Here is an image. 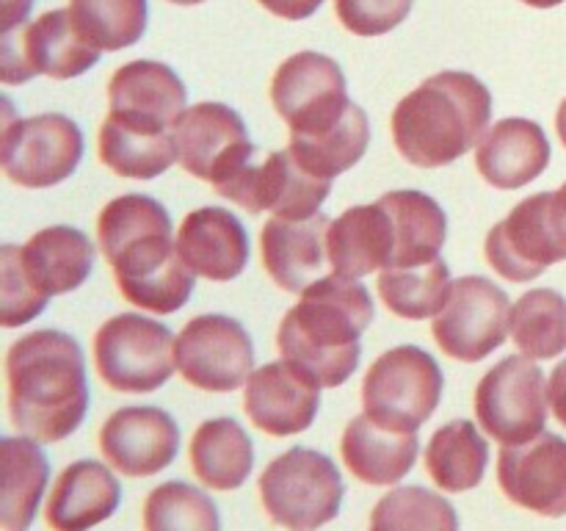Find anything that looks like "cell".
I'll list each match as a JSON object with an SVG mask.
<instances>
[{
    "instance_id": "obj_1",
    "label": "cell",
    "mask_w": 566,
    "mask_h": 531,
    "mask_svg": "<svg viewBox=\"0 0 566 531\" xmlns=\"http://www.w3.org/2000/svg\"><path fill=\"white\" fill-rule=\"evenodd\" d=\"M105 260L119 293L138 310L169 315L191 299L193 271L171 238L169 210L147 194L111 199L97 219Z\"/></svg>"
},
{
    "instance_id": "obj_2",
    "label": "cell",
    "mask_w": 566,
    "mask_h": 531,
    "mask_svg": "<svg viewBox=\"0 0 566 531\" xmlns=\"http://www.w3.org/2000/svg\"><path fill=\"white\" fill-rule=\"evenodd\" d=\"M11 424L36 442H59L88 413L86 360L81 343L59 330H36L6 354Z\"/></svg>"
},
{
    "instance_id": "obj_3",
    "label": "cell",
    "mask_w": 566,
    "mask_h": 531,
    "mask_svg": "<svg viewBox=\"0 0 566 531\" xmlns=\"http://www.w3.org/2000/svg\"><path fill=\"white\" fill-rule=\"evenodd\" d=\"M374 321V299L359 280L326 274L302 293L282 319L276 343L282 360L307 371L321 387L346 385L357 371L359 337Z\"/></svg>"
},
{
    "instance_id": "obj_4",
    "label": "cell",
    "mask_w": 566,
    "mask_h": 531,
    "mask_svg": "<svg viewBox=\"0 0 566 531\" xmlns=\"http://www.w3.org/2000/svg\"><path fill=\"white\" fill-rule=\"evenodd\" d=\"M492 94L470 72H440L392 111V142L409 164L440 169L490 133Z\"/></svg>"
},
{
    "instance_id": "obj_5",
    "label": "cell",
    "mask_w": 566,
    "mask_h": 531,
    "mask_svg": "<svg viewBox=\"0 0 566 531\" xmlns=\"http://www.w3.org/2000/svg\"><path fill=\"white\" fill-rule=\"evenodd\" d=\"M260 501L285 531H318L340 514L343 476L326 454L296 446L260 476Z\"/></svg>"
},
{
    "instance_id": "obj_6",
    "label": "cell",
    "mask_w": 566,
    "mask_h": 531,
    "mask_svg": "<svg viewBox=\"0 0 566 531\" xmlns=\"http://www.w3.org/2000/svg\"><path fill=\"white\" fill-rule=\"evenodd\" d=\"M442 371L420 346H398L381 354L363 382L365 413L379 424L418 431L442 398Z\"/></svg>"
},
{
    "instance_id": "obj_7",
    "label": "cell",
    "mask_w": 566,
    "mask_h": 531,
    "mask_svg": "<svg viewBox=\"0 0 566 531\" xmlns=\"http://www.w3.org/2000/svg\"><path fill=\"white\" fill-rule=\"evenodd\" d=\"M94 363L111 391L153 393L175 371V337L166 324L138 313H119L94 335Z\"/></svg>"
},
{
    "instance_id": "obj_8",
    "label": "cell",
    "mask_w": 566,
    "mask_h": 531,
    "mask_svg": "<svg viewBox=\"0 0 566 531\" xmlns=\"http://www.w3.org/2000/svg\"><path fill=\"white\" fill-rule=\"evenodd\" d=\"M271 103L291 127V138H313L332 131L354 105L337 61L313 50L282 61L271 81Z\"/></svg>"
},
{
    "instance_id": "obj_9",
    "label": "cell",
    "mask_w": 566,
    "mask_h": 531,
    "mask_svg": "<svg viewBox=\"0 0 566 531\" xmlns=\"http://www.w3.org/2000/svg\"><path fill=\"white\" fill-rule=\"evenodd\" d=\"M329 191L332 180L304 169L291 149L263 153L258 147L224 183L216 186L219 197L232 199L249 214L271 210L274 216H287V219L318 214Z\"/></svg>"
},
{
    "instance_id": "obj_10",
    "label": "cell",
    "mask_w": 566,
    "mask_h": 531,
    "mask_svg": "<svg viewBox=\"0 0 566 531\" xmlns=\"http://www.w3.org/2000/svg\"><path fill=\"white\" fill-rule=\"evenodd\" d=\"M0 53H3L0 77L6 86H14L36 75L55 77V81L83 75L97 64L103 50L83 39L70 9H53L28 25L22 22L11 31H3Z\"/></svg>"
},
{
    "instance_id": "obj_11",
    "label": "cell",
    "mask_w": 566,
    "mask_h": 531,
    "mask_svg": "<svg viewBox=\"0 0 566 531\" xmlns=\"http://www.w3.org/2000/svg\"><path fill=\"white\" fill-rule=\"evenodd\" d=\"M475 415L501 446H523L545 431V374L531 357H506L475 387Z\"/></svg>"
},
{
    "instance_id": "obj_12",
    "label": "cell",
    "mask_w": 566,
    "mask_h": 531,
    "mask_svg": "<svg viewBox=\"0 0 566 531\" xmlns=\"http://www.w3.org/2000/svg\"><path fill=\"white\" fill-rule=\"evenodd\" d=\"M512 330V302L486 277L470 274L453 282L451 299L434 315V341L448 357L479 363L501 348Z\"/></svg>"
},
{
    "instance_id": "obj_13",
    "label": "cell",
    "mask_w": 566,
    "mask_h": 531,
    "mask_svg": "<svg viewBox=\"0 0 566 531\" xmlns=\"http://www.w3.org/2000/svg\"><path fill=\"white\" fill-rule=\"evenodd\" d=\"M175 363L188 385L205 393H232L254 371L252 337L230 315H197L177 335Z\"/></svg>"
},
{
    "instance_id": "obj_14",
    "label": "cell",
    "mask_w": 566,
    "mask_h": 531,
    "mask_svg": "<svg viewBox=\"0 0 566 531\" xmlns=\"http://www.w3.org/2000/svg\"><path fill=\"white\" fill-rule=\"evenodd\" d=\"M83 158V133L70 116L39 114L14 119L3 131L0 164L22 188H50L72 177Z\"/></svg>"
},
{
    "instance_id": "obj_15",
    "label": "cell",
    "mask_w": 566,
    "mask_h": 531,
    "mask_svg": "<svg viewBox=\"0 0 566 531\" xmlns=\"http://www.w3.org/2000/svg\"><path fill=\"white\" fill-rule=\"evenodd\" d=\"M171 133L182 169L199 180L213 183V188L254 153L243 119L221 103L191 105L182 111Z\"/></svg>"
},
{
    "instance_id": "obj_16",
    "label": "cell",
    "mask_w": 566,
    "mask_h": 531,
    "mask_svg": "<svg viewBox=\"0 0 566 531\" xmlns=\"http://www.w3.org/2000/svg\"><path fill=\"white\" fill-rule=\"evenodd\" d=\"M551 199L553 191L523 199L486 236V260L506 280L531 282L545 274L547 266L566 260V247L553 227Z\"/></svg>"
},
{
    "instance_id": "obj_17",
    "label": "cell",
    "mask_w": 566,
    "mask_h": 531,
    "mask_svg": "<svg viewBox=\"0 0 566 531\" xmlns=\"http://www.w3.org/2000/svg\"><path fill=\"white\" fill-rule=\"evenodd\" d=\"M497 481L506 498L542 518L566 514V440L542 431L523 446H503Z\"/></svg>"
},
{
    "instance_id": "obj_18",
    "label": "cell",
    "mask_w": 566,
    "mask_h": 531,
    "mask_svg": "<svg viewBox=\"0 0 566 531\" xmlns=\"http://www.w3.org/2000/svg\"><path fill=\"white\" fill-rule=\"evenodd\" d=\"M321 407V385L287 360L252 371L243 387V409L260 431L291 437L310 429Z\"/></svg>"
},
{
    "instance_id": "obj_19",
    "label": "cell",
    "mask_w": 566,
    "mask_h": 531,
    "mask_svg": "<svg viewBox=\"0 0 566 531\" xmlns=\"http://www.w3.org/2000/svg\"><path fill=\"white\" fill-rule=\"evenodd\" d=\"M99 451L114 470L144 479L175 462L180 429L158 407H122L99 429Z\"/></svg>"
},
{
    "instance_id": "obj_20",
    "label": "cell",
    "mask_w": 566,
    "mask_h": 531,
    "mask_svg": "<svg viewBox=\"0 0 566 531\" xmlns=\"http://www.w3.org/2000/svg\"><path fill=\"white\" fill-rule=\"evenodd\" d=\"M329 225L326 214L287 219L274 216L260 232L263 266L271 280L287 293H304L313 282L332 274L329 263Z\"/></svg>"
},
{
    "instance_id": "obj_21",
    "label": "cell",
    "mask_w": 566,
    "mask_h": 531,
    "mask_svg": "<svg viewBox=\"0 0 566 531\" xmlns=\"http://www.w3.org/2000/svg\"><path fill=\"white\" fill-rule=\"evenodd\" d=\"M114 119L144 131H171L186 111L188 88L171 66L160 61H130L108 83Z\"/></svg>"
},
{
    "instance_id": "obj_22",
    "label": "cell",
    "mask_w": 566,
    "mask_h": 531,
    "mask_svg": "<svg viewBox=\"0 0 566 531\" xmlns=\"http://www.w3.org/2000/svg\"><path fill=\"white\" fill-rule=\"evenodd\" d=\"M177 249L197 277L230 282L247 269L249 236L235 214L224 208H199L182 219Z\"/></svg>"
},
{
    "instance_id": "obj_23",
    "label": "cell",
    "mask_w": 566,
    "mask_h": 531,
    "mask_svg": "<svg viewBox=\"0 0 566 531\" xmlns=\"http://www.w3.org/2000/svg\"><path fill=\"white\" fill-rule=\"evenodd\" d=\"M122 485L111 468L94 459L66 465L55 479L44 507V520L53 531H88L119 509Z\"/></svg>"
},
{
    "instance_id": "obj_24",
    "label": "cell",
    "mask_w": 566,
    "mask_h": 531,
    "mask_svg": "<svg viewBox=\"0 0 566 531\" xmlns=\"http://www.w3.org/2000/svg\"><path fill=\"white\" fill-rule=\"evenodd\" d=\"M551 164V142L536 122L509 116L490 127L475 149V166L501 191L528 186Z\"/></svg>"
},
{
    "instance_id": "obj_25",
    "label": "cell",
    "mask_w": 566,
    "mask_h": 531,
    "mask_svg": "<svg viewBox=\"0 0 566 531\" xmlns=\"http://www.w3.org/2000/svg\"><path fill=\"white\" fill-rule=\"evenodd\" d=\"M420 442L415 431L392 429L379 424L368 413L357 415L346 426L340 440V454L354 479L374 487H392L412 470Z\"/></svg>"
},
{
    "instance_id": "obj_26",
    "label": "cell",
    "mask_w": 566,
    "mask_h": 531,
    "mask_svg": "<svg viewBox=\"0 0 566 531\" xmlns=\"http://www.w3.org/2000/svg\"><path fill=\"white\" fill-rule=\"evenodd\" d=\"M329 263L332 274L359 280L374 274L376 269L392 266V221L385 205H357L337 216L329 225Z\"/></svg>"
},
{
    "instance_id": "obj_27",
    "label": "cell",
    "mask_w": 566,
    "mask_h": 531,
    "mask_svg": "<svg viewBox=\"0 0 566 531\" xmlns=\"http://www.w3.org/2000/svg\"><path fill=\"white\" fill-rule=\"evenodd\" d=\"M20 266L31 285L44 296L77 291L94 266V243L77 227L55 225L39 230L20 247Z\"/></svg>"
},
{
    "instance_id": "obj_28",
    "label": "cell",
    "mask_w": 566,
    "mask_h": 531,
    "mask_svg": "<svg viewBox=\"0 0 566 531\" xmlns=\"http://www.w3.org/2000/svg\"><path fill=\"white\" fill-rule=\"evenodd\" d=\"M379 202L390 214L392 236H396L390 269H409V266L440 260V249L448 238V219L437 199L403 188V191L385 194Z\"/></svg>"
},
{
    "instance_id": "obj_29",
    "label": "cell",
    "mask_w": 566,
    "mask_h": 531,
    "mask_svg": "<svg viewBox=\"0 0 566 531\" xmlns=\"http://www.w3.org/2000/svg\"><path fill=\"white\" fill-rule=\"evenodd\" d=\"M254 465V446L232 418L205 420L191 440V468L205 487L238 490Z\"/></svg>"
},
{
    "instance_id": "obj_30",
    "label": "cell",
    "mask_w": 566,
    "mask_h": 531,
    "mask_svg": "<svg viewBox=\"0 0 566 531\" xmlns=\"http://www.w3.org/2000/svg\"><path fill=\"white\" fill-rule=\"evenodd\" d=\"M0 451H3L0 523L3 531H28L48 487L50 462L31 437H3Z\"/></svg>"
},
{
    "instance_id": "obj_31",
    "label": "cell",
    "mask_w": 566,
    "mask_h": 531,
    "mask_svg": "<svg viewBox=\"0 0 566 531\" xmlns=\"http://www.w3.org/2000/svg\"><path fill=\"white\" fill-rule=\"evenodd\" d=\"M99 160L127 180H153L177 160L175 133L144 131L108 116L99 127Z\"/></svg>"
},
{
    "instance_id": "obj_32",
    "label": "cell",
    "mask_w": 566,
    "mask_h": 531,
    "mask_svg": "<svg viewBox=\"0 0 566 531\" xmlns=\"http://www.w3.org/2000/svg\"><path fill=\"white\" fill-rule=\"evenodd\" d=\"M490 465V446L473 420H451L434 431L426 448V468L446 492H464L481 485Z\"/></svg>"
},
{
    "instance_id": "obj_33",
    "label": "cell",
    "mask_w": 566,
    "mask_h": 531,
    "mask_svg": "<svg viewBox=\"0 0 566 531\" xmlns=\"http://www.w3.org/2000/svg\"><path fill=\"white\" fill-rule=\"evenodd\" d=\"M451 269L446 260L409 269H385L379 277L381 302L409 321H423L440 313L451 299Z\"/></svg>"
},
{
    "instance_id": "obj_34",
    "label": "cell",
    "mask_w": 566,
    "mask_h": 531,
    "mask_svg": "<svg viewBox=\"0 0 566 531\" xmlns=\"http://www.w3.org/2000/svg\"><path fill=\"white\" fill-rule=\"evenodd\" d=\"M368 142V114L354 103L340 125L313 138H291V147L287 149L307 171L326 177V180H335L337 175H343V171H348L363 160Z\"/></svg>"
},
{
    "instance_id": "obj_35",
    "label": "cell",
    "mask_w": 566,
    "mask_h": 531,
    "mask_svg": "<svg viewBox=\"0 0 566 531\" xmlns=\"http://www.w3.org/2000/svg\"><path fill=\"white\" fill-rule=\"evenodd\" d=\"M512 341L531 360L566 352V299L551 288H534L512 308Z\"/></svg>"
},
{
    "instance_id": "obj_36",
    "label": "cell",
    "mask_w": 566,
    "mask_h": 531,
    "mask_svg": "<svg viewBox=\"0 0 566 531\" xmlns=\"http://www.w3.org/2000/svg\"><path fill=\"white\" fill-rule=\"evenodd\" d=\"M368 531H459V518L440 492L409 485L396 487L376 503Z\"/></svg>"
},
{
    "instance_id": "obj_37",
    "label": "cell",
    "mask_w": 566,
    "mask_h": 531,
    "mask_svg": "<svg viewBox=\"0 0 566 531\" xmlns=\"http://www.w3.org/2000/svg\"><path fill=\"white\" fill-rule=\"evenodd\" d=\"M77 31L97 50H125L147 31V0H70Z\"/></svg>"
},
{
    "instance_id": "obj_38",
    "label": "cell",
    "mask_w": 566,
    "mask_h": 531,
    "mask_svg": "<svg viewBox=\"0 0 566 531\" xmlns=\"http://www.w3.org/2000/svg\"><path fill=\"white\" fill-rule=\"evenodd\" d=\"M144 531H221V518L208 492L164 481L144 501Z\"/></svg>"
},
{
    "instance_id": "obj_39",
    "label": "cell",
    "mask_w": 566,
    "mask_h": 531,
    "mask_svg": "<svg viewBox=\"0 0 566 531\" xmlns=\"http://www.w3.org/2000/svg\"><path fill=\"white\" fill-rule=\"evenodd\" d=\"M50 299L31 285L20 266V247L6 243L0 249V324L6 330L36 319Z\"/></svg>"
},
{
    "instance_id": "obj_40",
    "label": "cell",
    "mask_w": 566,
    "mask_h": 531,
    "mask_svg": "<svg viewBox=\"0 0 566 531\" xmlns=\"http://www.w3.org/2000/svg\"><path fill=\"white\" fill-rule=\"evenodd\" d=\"M415 0H335L337 20L354 37H385L412 11Z\"/></svg>"
},
{
    "instance_id": "obj_41",
    "label": "cell",
    "mask_w": 566,
    "mask_h": 531,
    "mask_svg": "<svg viewBox=\"0 0 566 531\" xmlns=\"http://www.w3.org/2000/svg\"><path fill=\"white\" fill-rule=\"evenodd\" d=\"M258 3L282 20H307L310 14L321 9L324 0H258Z\"/></svg>"
},
{
    "instance_id": "obj_42",
    "label": "cell",
    "mask_w": 566,
    "mask_h": 531,
    "mask_svg": "<svg viewBox=\"0 0 566 531\" xmlns=\"http://www.w3.org/2000/svg\"><path fill=\"white\" fill-rule=\"evenodd\" d=\"M547 404L562 426H566V360L553 368L551 382H547Z\"/></svg>"
},
{
    "instance_id": "obj_43",
    "label": "cell",
    "mask_w": 566,
    "mask_h": 531,
    "mask_svg": "<svg viewBox=\"0 0 566 531\" xmlns=\"http://www.w3.org/2000/svg\"><path fill=\"white\" fill-rule=\"evenodd\" d=\"M33 0H3V31L22 25L25 17L31 14Z\"/></svg>"
},
{
    "instance_id": "obj_44",
    "label": "cell",
    "mask_w": 566,
    "mask_h": 531,
    "mask_svg": "<svg viewBox=\"0 0 566 531\" xmlns=\"http://www.w3.org/2000/svg\"><path fill=\"white\" fill-rule=\"evenodd\" d=\"M551 216H553V227H556L558 238H562V243L566 247V183L556 194H553Z\"/></svg>"
},
{
    "instance_id": "obj_45",
    "label": "cell",
    "mask_w": 566,
    "mask_h": 531,
    "mask_svg": "<svg viewBox=\"0 0 566 531\" xmlns=\"http://www.w3.org/2000/svg\"><path fill=\"white\" fill-rule=\"evenodd\" d=\"M556 131H558V138H562V144L566 147V100L562 105H558V114H556Z\"/></svg>"
},
{
    "instance_id": "obj_46",
    "label": "cell",
    "mask_w": 566,
    "mask_h": 531,
    "mask_svg": "<svg viewBox=\"0 0 566 531\" xmlns=\"http://www.w3.org/2000/svg\"><path fill=\"white\" fill-rule=\"evenodd\" d=\"M525 6H534V9H553V6H562L564 0H523Z\"/></svg>"
},
{
    "instance_id": "obj_47",
    "label": "cell",
    "mask_w": 566,
    "mask_h": 531,
    "mask_svg": "<svg viewBox=\"0 0 566 531\" xmlns=\"http://www.w3.org/2000/svg\"><path fill=\"white\" fill-rule=\"evenodd\" d=\"M169 3H175V6H197V3H205V0H169Z\"/></svg>"
}]
</instances>
